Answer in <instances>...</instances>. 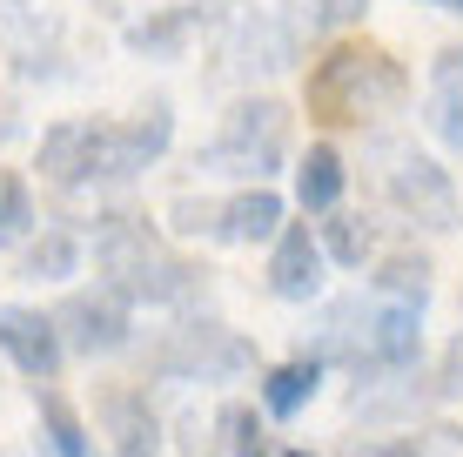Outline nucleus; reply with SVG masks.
Listing matches in <instances>:
<instances>
[{"mask_svg": "<svg viewBox=\"0 0 463 457\" xmlns=\"http://www.w3.org/2000/svg\"><path fill=\"white\" fill-rule=\"evenodd\" d=\"M403 94H410L403 68L383 47H363V41H336L309 68V115L316 121H376V115H396Z\"/></svg>", "mask_w": 463, "mask_h": 457, "instance_id": "obj_1", "label": "nucleus"}, {"mask_svg": "<svg viewBox=\"0 0 463 457\" xmlns=\"http://www.w3.org/2000/svg\"><path fill=\"white\" fill-rule=\"evenodd\" d=\"M94 262H101V290H115L121 303H175V296L195 282L182 256H168L141 223H108V235L94 243Z\"/></svg>", "mask_w": 463, "mask_h": 457, "instance_id": "obj_2", "label": "nucleus"}, {"mask_svg": "<svg viewBox=\"0 0 463 457\" xmlns=\"http://www.w3.org/2000/svg\"><path fill=\"white\" fill-rule=\"evenodd\" d=\"M282 148H289V108L255 94V101H235L222 115V135L195 155L202 176H255L269 182L282 168Z\"/></svg>", "mask_w": 463, "mask_h": 457, "instance_id": "obj_3", "label": "nucleus"}, {"mask_svg": "<svg viewBox=\"0 0 463 457\" xmlns=\"http://www.w3.org/2000/svg\"><path fill=\"white\" fill-rule=\"evenodd\" d=\"M148 364L155 376H175V384H222V376H242L255 364V343H242L222 323H182Z\"/></svg>", "mask_w": 463, "mask_h": 457, "instance_id": "obj_4", "label": "nucleus"}, {"mask_svg": "<svg viewBox=\"0 0 463 457\" xmlns=\"http://www.w3.org/2000/svg\"><path fill=\"white\" fill-rule=\"evenodd\" d=\"M168 135H175L168 101H148L135 121H101V135H94V168H101V176H135V168H148L155 155L168 148Z\"/></svg>", "mask_w": 463, "mask_h": 457, "instance_id": "obj_5", "label": "nucleus"}, {"mask_svg": "<svg viewBox=\"0 0 463 457\" xmlns=\"http://www.w3.org/2000/svg\"><path fill=\"white\" fill-rule=\"evenodd\" d=\"M390 202H396L403 215H417L423 229H457V223H463L450 176H443L430 155H410V148L390 162Z\"/></svg>", "mask_w": 463, "mask_h": 457, "instance_id": "obj_6", "label": "nucleus"}, {"mask_svg": "<svg viewBox=\"0 0 463 457\" xmlns=\"http://www.w3.org/2000/svg\"><path fill=\"white\" fill-rule=\"evenodd\" d=\"M54 329H61L68 350L108 357V350H121V343H128V303L115 290H74L68 303L54 309Z\"/></svg>", "mask_w": 463, "mask_h": 457, "instance_id": "obj_7", "label": "nucleus"}, {"mask_svg": "<svg viewBox=\"0 0 463 457\" xmlns=\"http://www.w3.org/2000/svg\"><path fill=\"white\" fill-rule=\"evenodd\" d=\"M0 350L14 357V370H21V376H34V390L54 384L61 364H68V343H61L54 317H41V309H27V303L0 309Z\"/></svg>", "mask_w": 463, "mask_h": 457, "instance_id": "obj_8", "label": "nucleus"}, {"mask_svg": "<svg viewBox=\"0 0 463 457\" xmlns=\"http://www.w3.org/2000/svg\"><path fill=\"white\" fill-rule=\"evenodd\" d=\"M423 350V303H376L363 317V370H410Z\"/></svg>", "mask_w": 463, "mask_h": 457, "instance_id": "obj_9", "label": "nucleus"}, {"mask_svg": "<svg viewBox=\"0 0 463 457\" xmlns=\"http://www.w3.org/2000/svg\"><path fill=\"white\" fill-rule=\"evenodd\" d=\"M323 235H309V223H289L276 235V256H269V296L282 303H316L323 296Z\"/></svg>", "mask_w": 463, "mask_h": 457, "instance_id": "obj_10", "label": "nucleus"}, {"mask_svg": "<svg viewBox=\"0 0 463 457\" xmlns=\"http://www.w3.org/2000/svg\"><path fill=\"white\" fill-rule=\"evenodd\" d=\"M94 411H101L108 437H115V457H155L162 451V417L148 411V397L128 384H108L101 397H94Z\"/></svg>", "mask_w": 463, "mask_h": 457, "instance_id": "obj_11", "label": "nucleus"}, {"mask_svg": "<svg viewBox=\"0 0 463 457\" xmlns=\"http://www.w3.org/2000/svg\"><path fill=\"white\" fill-rule=\"evenodd\" d=\"M94 135H101V121H61V129L41 135V176L74 188V182H101L94 176Z\"/></svg>", "mask_w": 463, "mask_h": 457, "instance_id": "obj_12", "label": "nucleus"}, {"mask_svg": "<svg viewBox=\"0 0 463 457\" xmlns=\"http://www.w3.org/2000/svg\"><path fill=\"white\" fill-rule=\"evenodd\" d=\"M282 195L269 182L242 188V195L222 202V243H269V235H282Z\"/></svg>", "mask_w": 463, "mask_h": 457, "instance_id": "obj_13", "label": "nucleus"}, {"mask_svg": "<svg viewBox=\"0 0 463 457\" xmlns=\"http://www.w3.org/2000/svg\"><path fill=\"white\" fill-rule=\"evenodd\" d=\"M323 384V357H289V364L262 370V417H296Z\"/></svg>", "mask_w": 463, "mask_h": 457, "instance_id": "obj_14", "label": "nucleus"}, {"mask_svg": "<svg viewBox=\"0 0 463 457\" xmlns=\"http://www.w3.org/2000/svg\"><path fill=\"white\" fill-rule=\"evenodd\" d=\"M296 202H302V215H329L343 202V155L329 141H316L296 162Z\"/></svg>", "mask_w": 463, "mask_h": 457, "instance_id": "obj_15", "label": "nucleus"}, {"mask_svg": "<svg viewBox=\"0 0 463 457\" xmlns=\"http://www.w3.org/2000/svg\"><path fill=\"white\" fill-rule=\"evenodd\" d=\"M202 21H209L202 7H168V14H148V21H135V27H128V47H135V54H148V61L182 54L188 34H195Z\"/></svg>", "mask_w": 463, "mask_h": 457, "instance_id": "obj_16", "label": "nucleus"}, {"mask_svg": "<svg viewBox=\"0 0 463 457\" xmlns=\"http://www.w3.org/2000/svg\"><path fill=\"white\" fill-rule=\"evenodd\" d=\"M34 411H41V437L54 444V457H94L88 431H81V417H74V404L61 397L54 384H41V390H34Z\"/></svg>", "mask_w": 463, "mask_h": 457, "instance_id": "obj_17", "label": "nucleus"}, {"mask_svg": "<svg viewBox=\"0 0 463 457\" xmlns=\"http://www.w3.org/2000/svg\"><path fill=\"white\" fill-rule=\"evenodd\" d=\"M215 431H222V457H276L269 451V424L255 417V404H222Z\"/></svg>", "mask_w": 463, "mask_h": 457, "instance_id": "obj_18", "label": "nucleus"}, {"mask_svg": "<svg viewBox=\"0 0 463 457\" xmlns=\"http://www.w3.org/2000/svg\"><path fill=\"white\" fill-rule=\"evenodd\" d=\"M376 290L390 296V303H423V296H430V256H410V249L383 256V270H376Z\"/></svg>", "mask_w": 463, "mask_h": 457, "instance_id": "obj_19", "label": "nucleus"}, {"mask_svg": "<svg viewBox=\"0 0 463 457\" xmlns=\"http://www.w3.org/2000/svg\"><path fill=\"white\" fill-rule=\"evenodd\" d=\"M81 270V243H74L68 229H47L34 249L21 256V276H47V282H61V276H74Z\"/></svg>", "mask_w": 463, "mask_h": 457, "instance_id": "obj_20", "label": "nucleus"}, {"mask_svg": "<svg viewBox=\"0 0 463 457\" xmlns=\"http://www.w3.org/2000/svg\"><path fill=\"white\" fill-rule=\"evenodd\" d=\"M323 256L343 262V270H356V262L370 256V223H363V215H329L323 223Z\"/></svg>", "mask_w": 463, "mask_h": 457, "instance_id": "obj_21", "label": "nucleus"}, {"mask_svg": "<svg viewBox=\"0 0 463 457\" xmlns=\"http://www.w3.org/2000/svg\"><path fill=\"white\" fill-rule=\"evenodd\" d=\"M27 229H34V195H27V182L14 168H0V249L21 243Z\"/></svg>", "mask_w": 463, "mask_h": 457, "instance_id": "obj_22", "label": "nucleus"}, {"mask_svg": "<svg viewBox=\"0 0 463 457\" xmlns=\"http://www.w3.org/2000/svg\"><path fill=\"white\" fill-rule=\"evenodd\" d=\"M363 7H370V0H309L302 14H289L282 34L302 41V34H323V27H349V21H363Z\"/></svg>", "mask_w": 463, "mask_h": 457, "instance_id": "obj_23", "label": "nucleus"}, {"mask_svg": "<svg viewBox=\"0 0 463 457\" xmlns=\"http://www.w3.org/2000/svg\"><path fill=\"white\" fill-rule=\"evenodd\" d=\"M168 229L175 235H222V209L215 202H195V195H175L168 202Z\"/></svg>", "mask_w": 463, "mask_h": 457, "instance_id": "obj_24", "label": "nucleus"}, {"mask_svg": "<svg viewBox=\"0 0 463 457\" xmlns=\"http://www.w3.org/2000/svg\"><path fill=\"white\" fill-rule=\"evenodd\" d=\"M430 129L443 135L450 155H463V88H443L437 101H430Z\"/></svg>", "mask_w": 463, "mask_h": 457, "instance_id": "obj_25", "label": "nucleus"}, {"mask_svg": "<svg viewBox=\"0 0 463 457\" xmlns=\"http://www.w3.org/2000/svg\"><path fill=\"white\" fill-rule=\"evenodd\" d=\"M437 397H463V337H450V350L437 364Z\"/></svg>", "mask_w": 463, "mask_h": 457, "instance_id": "obj_26", "label": "nucleus"}, {"mask_svg": "<svg viewBox=\"0 0 463 457\" xmlns=\"http://www.w3.org/2000/svg\"><path fill=\"white\" fill-rule=\"evenodd\" d=\"M437 81H443V88H450V81H463V41L437 54Z\"/></svg>", "mask_w": 463, "mask_h": 457, "instance_id": "obj_27", "label": "nucleus"}, {"mask_svg": "<svg viewBox=\"0 0 463 457\" xmlns=\"http://www.w3.org/2000/svg\"><path fill=\"white\" fill-rule=\"evenodd\" d=\"M363 457H423L417 444H363Z\"/></svg>", "mask_w": 463, "mask_h": 457, "instance_id": "obj_28", "label": "nucleus"}, {"mask_svg": "<svg viewBox=\"0 0 463 457\" xmlns=\"http://www.w3.org/2000/svg\"><path fill=\"white\" fill-rule=\"evenodd\" d=\"M443 7H450V14H463V0H443Z\"/></svg>", "mask_w": 463, "mask_h": 457, "instance_id": "obj_29", "label": "nucleus"}, {"mask_svg": "<svg viewBox=\"0 0 463 457\" xmlns=\"http://www.w3.org/2000/svg\"><path fill=\"white\" fill-rule=\"evenodd\" d=\"M289 457H309V451H289Z\"/></svg>", "mask_w": 463, "mask_h": 457, "instance_id": "obj_30", "label": "nucleus"}, {"mask_svg": "<svg viewBox=\"0 0 463 457\" xmlns=\"http://www.w3.org/2000/svg\"><path fill=\"white\" fill-rule=\"evenodd\" d=\"M437 7H443V0H437Z\"/></svg>", "mask_w": 463, "mask_h": 457, "instance_id": "obj_31", "label": "nucleus"}]
</instances>
